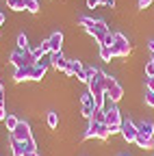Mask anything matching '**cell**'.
Listing matches in <instances>:
<instances>
[{
    "label": "cell",
    "instance_id": "cell-1",
    "mask_svg": "<svg viewBox=\"0 0 154 156\" xmlns=\"http://www.w3.org/2000/svg\"><path fill=\"white\" fill-rule=\"evenodd\" d=\"M81 22V26L98 41V46H102L104 44V39L111 35V30H109V26H106V22L104 20H91V17H81L78 20Z\"/></svg>",
    "mask_w": 154,
    "mask_h": 156
},
{
    "label": "cell",
    "instance_id": "cell-2",
    "mask_svg": "<svg viewBox=\"0 0 154 156\" xmlns=\"http://www.w3.org/2000/svg\"><path fill=\"white\" fill-rule=\"evenodd\" d=\"M104 93H106V100H111V104H117L122 98H124L122 85L115 80L113 76H106V80H104Z\"/></svg>",
    "mask_w": 154,
    "mask_h": 156
},
{
    "label": "cell",
    "instance_id": "cell-3",
    "mask_svg": "<svg viewBox=\"0 0 154 156\" xmlns=\"http://www.w3.org/2000/svg\"><path fill=\"white\" fill-rule=\"evenodd\" d=\"M122 113H120V108L115 106V104H111V108H106V117H104V124L109 126V132L111 134H115V132H120L122 130Z\"/></svg>",
    "mask_w": 154,
    "mask_h": 156
},
{
    "label": "cell",
    "instance_id": "cell-4",
    "mask_svg": "<svg viewBox=\"0 0 154 156\" xmlns=\"http://www.w3.org/2000/svg\"><path fill=\"white\" fill-rule=\"evenodd\" d=\"M111 50H113L115 56H128L130 50H132V46H130V41H128L126 35L113 33V46H111Z\"/></svg>",
    "mask_w": 154,
    "mask_h": 156
},
{
    "label": "cell",
    "instance_id": "cell-5",
    "mask_svg": "<svg viewBox=\"0 0 154 156\" xmlns=\"http://www.w3.org/2000/svg\"><path fill=\"white\" fill-rule=\"evenodd\" d=\"M120 134L124 136V141H126V143H134V141H137V134H139V128H137V124H134V122L124 119V122H122V130H120Z\"/></svg>",
    "mask_w": 154,
    "mask_h": 156
},
{
    "label": "cell",
    "instance_id": "cell-6",
    "mask_svg": "<svg viewBox=\"0 0 154 156\" xmlns=\"http://www.w3.org/2000/svg\"><path fill=\"white\" fill-rule=\"evenodd\" d=\"M11 136H13V139H17V141H30V139H33L30 126H28L26 122H20V124H17V128L11 132Z\"/></svg>",
    "mask_w": 154,
    "mask_h": 156
},
{
    "label": "cell",
    "instance_id": "cell-7",
    "mask_svg": "<svg viewBox=\"0 0 154 156\" xmlns=\"http://www.w3.org/2000/svg\"><path fill=\"white\" fill-rule=\"evenodd\" d=\"M50 65H52L56 72H63V74H65V69H67L70 61L63 56V52H50Z\"/></svg>",
    "mask_w": 154,
    "mask_h": 156
},
{
    "label": "cell",
    "instance_id": "cell-8",
    "mask_svg": "<svg viewBox=\"0 0 154 156\" xmlns=\"http://www.w3.org/2000/svg\"><path fill=\"white\" fill-rule=\"evenodd\" d=\"M81 106H83V115L87 117V119H91V115H93V111H95V104H93V98H91L89 91H85V93L81 95Z\"/></svg>",
    "mask_w": 154,
    "mask_h": 156
},
{
    "label": "cell",
    "instance_id": "cell-9",
    "mask_svg": "<svg viewBox=\"0 0 154 156\" xmlns=\"http://www.w3.org/2000/svg\"><path fill=\"white\" fill-rule=\"evenodd\" d=\"M46 69H48V63L44 58H39L35 65H30V80H41L46 76Z\"/></svg>",
    "mask_w": 154,
    "mask_h": 156
},
{
    "label": "cell",
    "instance_id": "cell-10",
    "mask_svg": "<svg viewBox=\"0 0 154 156\" xmlns=\"http://www.w3.org/2000/svg\"><path fill=\"white\" fill-rule=\"evenodd\" d=\"M46 44H48V50L50 52H61V46H63V33H52L48 39H46Z\"/></svg>",
    "mask_w": 154,
    "mask_h": 156
},
{
    "label": "cell",
    "instance_id": "cell-11",
    "mask_svg": "<svg viewBox=\"0 0 154 156\" xmlns=\"http://www.w3.org/2000/svg\"><path fill=\"white\" fill-rule=\"evenodd\" d=\"M13 80H15V83H24V80H30V65H24V67H15V72H13Z\"/></svg>",
    "mask_w": 154,
    "mask_h": 156
},
{
    "label": "cell",
    "instance_id": "cell-12",
    "mask_svg": "<svg viewBox=\"0 0 154 156\" xmlns=\"http://www.w3.org/2000/svg\"><path fill=\"white\" fill-rule=\"evenodd\" d=\"M11 154L13 156H24L26 154V141H17L11 136Z\"/></svg>",
    "mask_w": 154,
    "mask_h": 156
},
{
    "label": "cell",
    "instance_id": "cell-13",
    "mask_svg": "<svg viewBox=\"0 0 154 156\" xmlns=\"http://www.w3.org/2000/svg\"><path fill=\"white\" fill-rule=\"evenodd\" d=\"M9 61H11V65L13 67H24V52L17 48V50H13L11 52V56H9Z\"/></svg>",
    "mask_w": 154,
    "mask_h": 156
},
{
    "label": "cell",
    "instance_id": "cell-14",
    "mask_svg": "<svg viewBox=\"0 0 154 156\" xmlns=\"http://www.w3.org/2000/svg\"><path fill=\"white\" fill-rule=\"evenodd\" d=\"M81 72H85L83 63H81V61H76V58H72L70 65H67V69H65V74H67V76H78Z\"/></svg>",
    "mask_w": 154,
    "mask_h": 156
},
{
    "label": "cell",
    "instance_id": "cell-15",
    "mask_svg": "<svg viewBox=\"0 0 154 156\" xmlns=\"http://www.w3.org/2000/svg\"><path fill=\"white\" fill-rule=\"evenodd\" d=\"M134 143H137L141 150H150L152 145H154V136H145V134H137V141H134Z\"/></svg>",
    "mask_w": 154,
    "mask_h": 156
},
{
    "label": "cell",
    "instance_id": "cell-16",
    "mask_svg": "<svg viewBox=\"0 0 154 156\" xmlns=\"http://www.w3.org/2000/svg\"><path fill=\"white\" fill-rule=\"evenodd\" d=\"M83 139H98V122L89 119L87 130H85V134H83Z\"/></svg>",
    "mask_w": 154,
    "mask_h": 156
},
{
    "label": "cell",
    "instance_id": "cell-17",
    "mask_svg": "<svg viewBox=\"0 0 154 156\" xmlns=\"http://www.w3.org/2000/svg\"><path fill=\"white\" fill-rule=\"evenodd\" d=\"M137 128H139V132H141V134H145V136H154V124H152L150 119H148V122L143 119Z\"/></svg>",
    "mask_w": 154,
    "mask_h": 156
},
{
    "label": "cell",
    "instance_id": "cell-18",
    "mask_svg": "<svg viewBox=\"0 0 154 156\" xmlns=\"http://www.w3.org/2000/svg\"><path fill=\"white\" fill-rule=\"evenodd\" d=\"M98 54H100L102 61H106V63H111V58H115V54H113V50L109 46H98Z\"/></svg>",
    "mask_w": 154,
    "mask_h": 156
},
{
    "label": "cell",
    "instance_id": "cell-19",
    "mask_svg": "<svg viewBox=\"0 0 154 156\" xmlns=\"http://www.w3.org/2000/svg\"><path fill=\"white\" fill-rule=\"evenodd\" d=\"M48 52H50V50H48V44H46V41H41L37 48H33V56L37 58V61H39V58H44Z\"/></svg>",
    "mask_w": 154,
    "mask_h": 156
},
{
    "label": "cell",
    "instance_id": "cell-20",
    "mask_svg": "<svg viewBox=\"0 0 154 156\" xmlns=\"http://www.w3.org/2000/svg\"><path fill=\"white\" fill-rule=\"evenodd\" d=\"M17 124H20V119H17L15 115L7 113V117H5V126H7V130H9V132H13V130L17 128Z\"/></svg>",
    "mask_w": 154,
    "mask_h": 156
},
{
    "label": "cell",
    "instance_id": "cell-21",
    "mask_svg": "<svg viewBox=\"0 0 154 156\" xmlns=\"http://www.w3.org/2000/svg\"><path fill=\"white\" fill-rule=\"evenodd\" d=\"M46 124H48L50 130H56V126H59V115H56L54 111H50L48 117H46Z\"/></svg>",
    "mask_w": 154,
    "mask_h": 156
},
{
    "label": "cell",
    "instance_id": "cell-22",
    "mask_svg": "<svg viewBox=\"0 0 154 156\" xmlns=\"http://www.w3.org/2000/svg\"><path fill=\"white\" fill-rule=\"evenodd\" d=\"M22 5H24V9L28 13H37V11H39V2H37V0H22Z\"/></svg>",
    "mask_w": 154,
    "mask_h": 156
},
{
    "label": "cell",
    "instance_id": "cell-23",
    "mask_svg": "<svg viewBox=\"0 0 154 156\" xmlns=\"http://www.w3.org/2000/svg\"><path fill=\"white\" fill-rule=\"evenodd\" d=\"M104 117H106V108H95L93 115H91V119L98 122V124H104Z\"/></svg>",
    "mask_w": 154,
    "mask_h": 156
},
{
    "label": "cell",
    "instance_id": "cell-24",
    "mask_svg": "<svg viewBox=\"0 0 154 156\" xmlns=\"http://www.w3.org/2000/svg\"><path fill=\"white\" fill-rule=\"evenodd\" d=\"M109 136H111V132H109V126L106 124H98V139H109Z\"/></svg>",
    "mask_w": 154,
    "mask_h": 156
},
{
    "label": "cell",
    "instance_id": "cell-25",
    "mask_svg": "<svg viewBox=\"0 0 154 156\" xmlns=\"http://www.w3.org/2000/svg\"><path fill=\"white\" fill-rule=\"evenodd\" d=\"M7 7H9L11 11H24L22 0H7Z\"/></svg>",
    "mask_w": 154,
    "mask_h": 156
},
{
    "label": "cell",
    "instance_id": "cell-26",
    "mask_svg": "<svg viewBox=\"0 0 154 156\" xmlns=\"http://www.w3.org/2000/svg\"><path fill=\"white\" fill-rule=\"evenodd\" d=\"M17 48H20V50H26V48H28V37H26L24 33L17 35Z\"/></svg>",
    "mask_w": 154,
    "mask_h": 156
},
{
    "label": "cell",
    "instance_id": "cell-27",
    "mask_svg": "<svg viewBox=\"0 0 154 156\" xmlns=\"http://www.w3.org/2000/svg\"><path fill=\"white\" fill-rule=\"evenodd\" d=\"M145 76L150 78V76H154V54H152V58L145 63Z\"/></svg>",
    "mask_w": 154,
    "mask_h": 156
},
{
    "label": "cell",
    "instance_id": "cell-28",
    "mask_svg": "<svg viewBox=\"0 0 154 156\" xmlns=\"http://www.w3.org/2000/svg\"><path fill=\"white\" fill-rule=\"evenodd\" d=\"M145 104L154 108V91H148V93H145Z\"/></svg>",
    "mask_w": 154,
    "mask_h": 156
},
{
    "label": "cell",
    "instance_id": "cell-29",
    "mask_svg": "<svg viewBox=\"0 0 154 156\" xmlns=\"http://www.w3.org/2000/svg\"><path fill=\"white\" fill-rule=\"evenodd\" d=\"M145 87H148V91H154V76L145 78Z\"/></svg>",
    "mask_w": 154,
    "mask_h": 156
},
{
    "label": "cell",
    "instance_id": "cell-30",
    "mask_svg": "<svg viewBox=\"0 0 154 156\" xmlns=\"http://www.w3.org/2000/svg\"><path fill=\"white\" fill-rule=\"evenodd\" d=\"M152 5V0H139V9H148Z\"/></svg>",
    "mask_w": 154,
    "mask_h": 156
},
{
    "label": "cell",
    "instance_id": "cell-31",
    "mask_svg": "<svg viewBox=\"0 0 154 156\" xmlns=\"http://www.w3.org/2000/svg\"><path fill=\"white\" fill-rule=\"evenodd\" d=\"M98 5H100V0H87V7H89V9H95Z\"/></svg>",
    "mask_w": 154,
    "mask_h": 156
},
{
    "label": "cell",
    "instance_id": "cell-32",
    "mask_svg": "<svg viewBox=\"0 0 154 156\" xmlns=\"http://www.w3.org/2000/svg\"><path fill=\"white\" fill-rule=\"evenodd\" d=\"M100 5H104V7H113V5H115V0H100Z\"/></svg>",
    "mask_w": 154,
    "mask_h": 156
},
{
    "label": "cell",
    "instance_id": "cell-33",
    "mask_svg": "<svg viewBox=\"0 0 154 156\" xmlns=\"http://www.w3.org/2000/svg\"><path fill=\"white\" fill-rule=\"evenodd\" d=\"M5 117H7V111H5V106H0V122H5Z\"/></svg>",
    "mask_w": 154,
    "mask_h": 156
},
{
    "label": "cell",
    "instance_id": "cell-34",
    "mask_svg": "<svg viewBox=\"0 0 154 156\" xmlns=\"http://www.w3.org/2000/svg\"><path fill=\"white\" fill-rule=\"evenodd\" d=\"M148 48H150V52H152V54H154V39H152V41H150V44H148Z\"/></svg>",
    "mask_w": 154,
    "mask_h": 156
},
{
    "label": "cell",
    "instance_id": "cell-35",
    "mask_svg": "<svg viewBox=\"0 0 154 156\" xmlns=\"http://www.w3.org/2000/svg\"><path fill=\"white\" fill-rule=\"evenodd\" d=\"M24 156H39L37 152H28V154H24Z\"/></svg>",
    "mask_w": 154,
    "mask_h": 156
},
{
    "label": "cell",
    "instance_id": "cell-36",
    "mask_svg": "<svg viewBox=\"0 0 154 156\" xmlns=\"http://www.w3.org/2000/svg\"><path fill=\"white\" fill-rule=\"evenodd\" d=\"M120 156H126V154H120Z\"/></svg>",
    "mask_w": 154,
    "mask_h": 156
}]
</instances>
